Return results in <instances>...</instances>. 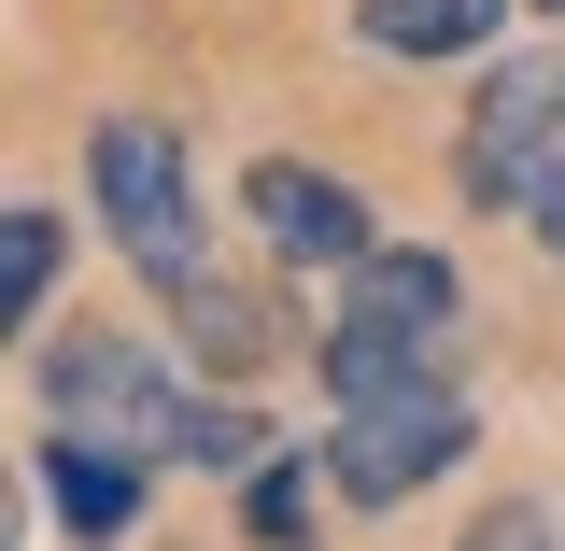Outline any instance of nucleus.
<instances>
[{
	"label": "nucleus",
	"mask_w": 565,
	"mask_h": 551,
	"mask_svg": "<svg viewBox=\"0 0 565 551\" xmlns=\"http://www.w3.org/2000/svg\"><path fill=\"white\" fill-rule=\"evenodd\" d=\"M523 226H537V255H565V156L537 170V199H523Z\"/></svg>",
	"instance_id": "13"
},
{
	"label": "nucleus",
	"mask_w": 565,
	"mask_h": 551,
	"mask_svg": "<svg viewBox=\"0 0 565 551\" xmlns=\"http://www.w3.org/2000/svg\"><path fill=\"white\" fill-rule=\"evenodd\" d=\"M241 212H255L269 269H353V255L382 241V212L353 199L340 170H311V156H255V170H241Z\"/></svg>",
	"instance_id": "6"
},
{
	"label": "nucleus",
	"mask_w": 565,
	"mask_h": 551,
	"mask_svg": "<svg viewBox=\"0 0 565 551\" xmlns=\"http://www.w3.org/2000/svg\"><path fill=\"white\" fill-rule=\"evenodd\" d=\"M170 326H184V368H199V382H255V368H269V311H255L241 283H212V255L170 283Z\"/></svg>",
	"instance_id": "8"
},
{
	"label": "nucleus",
	"mask_w": 565,
	"mask_h": 551,
	"mask_svg": "<svg viewBox=\"0 0 565 551\" xmlns=\"http://www.w3.org/2000/svg\"><path fill=\"white\" fill-rule=\"evenodd\" d=\"M523 14H565V0H523Z\"/></svg>",
	"instance_id": "15"
},
{
	"label": "nucleus",
	"mask_w": 565,
	"mask_h": 551,
	"mask_svg": "<svg viewBox=\"0 0 565 551\" xmlns=\"http://www.w3.org/2000/svg\"><path fill=\"white\" fill-rule=\"evenodd\" d=\"M552 156H565V43H537V57L481 71V99H467V128H452V184L481 212H523Z\"/></svg>",
	"instance_id": "4"
},
{
	"label": "nucleus",
	"mask_w": 565,
	"mask_h": 551,
	"mask_svg": "<svg viewBox=\"0 0 565 551\" xmlns=\"http://www.w3.org/2000/svg\"><path fill=\"white\" fill-rule=\"evenodd\" d=\"M156 453H170V467H255V453H269V424L241 411L226 382H199V368H184V396L156 411Z\"/></svg>",
	"instance_id": "10"
},
{
	"label": "nucleus",
	"mask_w": 565,
	"mask_h": 551,
	"mask_svg": "<svg viewBox=\"0 0 565 551\" xmlns=\"http://www.w3.org/2000/svg\"><path fill=\"white\" fill-rule=\"evenodd\" d=\"M353 311L311 340V368H326V396H396V382H452V269L438 255H396V241H367L353 255Z\"/></svg>",
	"instance_id": "1"
},
{
	"label": "nucleus",
	"mask_w": 565,
	"mask_h": 551,
	"mask_svg": "<svg viewBox=\"0 0 565 551\" xmlns=\"http://www.w3.org/2000/svg\"><path fill=\"white\" fill-rule=\"evenodd\" d=\"M184 396V368L156 340H128V326H71L57 353H43V411L85 424V438H128V453H156V411Z\"/></svg>",
	"instance_id": "5"
},
{
	"label": "nucleus",
	"mask_w": 565,
	"mask_h": 551,
	"mask_svg": "<svg viewBox=\"0 0 565 551\" xmlns=\"http://www.w3.org/2000/svg\"><path fill=\"white\" fill-rule=\"evenodd\" d=\"M43 495H57L71 538H128V523H141V453H128V438L57 424V438H43Z\"/></svg>",
	"instance_id": "7"
},
{
	"label": "nucleus",
	"mask_w": 565,
	"mask_h": 551,
	"mask_svg": "<svg viewBox=\"0 0 565 551\" xmlns=\"http://www.w3.org/2000/svg\"><path fill=\"white\" fill-rule=\"evenodd\" d=\"M85 199H99L114 241H128L141 283H184V269H199V170H184L170 114H99V128H85Z\"/></svg>",
	"instance_id": "3"
},
{
	"label": "nucleus",
	"mask_w": 565,
	"mask_h": 551,
	"mask_svg": "<svg viewBox=\"0 0 565 551\" xmlns=\"http://www.w3.org/2000/svg\"><path fill=\"white\" fill-rule=\"evenodd\" d=\"M57 255H71V226H57V212H43V199H0V340H29V326H43Z\"/></svg>",
	"instance_id": "11"
},
{
	"label": "nucleus",
	"mask_w": 565,
	"mask_h": 551,
	"mask_svg": "<svg viewBox=\"0 0 565 551\" xmlns=\"http://www.w3.org/2000/svg\"><path fill=\"white\" fill-rule=\"evenodd\" d=\"M241 523H255L269 551H297V523H311V481H297V467H255V495H241Z\"/></svg>",
	"instance_id": "12"
},
{
	"label": "nucleus",
	"mask_w": 565,
	"mask_h": 551,
	"mask_svg": "<svg viewBox=\"0 0 565 551\" xmlns=\"http://www.w3.org/2000/svg\"><path fill=\"white\" fill-rule=\"evenodd\" d=\"M467 453H481L467 382H396V396H353V411L326 424V495H353V509H396V495H438Z\"/></svg>",
	"instance_id": "2"
},
{
	"label": "nucleus",
	"mask_w": 565,
	"mask_h": 551,
	"mask_svg": "<svg viewBox=\"0 0 565 551\" xmlns=\"http://www.w3.org/2000/svg\"><path fill=\"white\" fill-rule=\"evenodd\" d=\"M523 0H353V43L367 57H481Z\"/></svg>",
	"instance_id": "9"
},
{
	"label": "nucleus",
	"mask_w": 565,
	"mask_h": 551,
	"mask_svg": "<svg viewBox=\"0 0 565 551\" xmlns=\"http://www.w3.org/2000/svg\"><path fill=\"white\" fill-rule=\"evenodd\" d=\"M0 551H14V481H0Z\"/></svg>",
	"instance_id": "14"
}]
</instances>
